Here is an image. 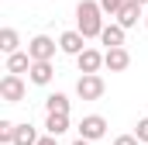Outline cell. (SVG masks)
Here are the masks:
<instances>
[{"instance_id":"cell-8","label":"cell","mask_w":148,"mask_h":145,"mask_svg":"<svg viewBox=\"0 0 148 145\" xmlns=\"http://www.w3.org/2000/svg\"><path fill=\"white\" fill-rule=\"evenodd\" d=\"M138 17H145V14H141V3H134V0H127V3L117 10V24H121L124 31H127V28H134V24H138Z\"/></svg>"},{"instance_id":"cell-16","label":"cell","mask_w":148,"mask_h":145,"mask_svg":"<svg viewBox=\"0 0 148 145\" xmlns=\"http://www.w3.org/2000/svg\"><path fill=\"white\" fill-rule=\"evenodd\" d=\"M0 52H3V55H14V52H17V31H14V28H3V31H0Z\"/></svg>"},{"instance_id":"cell-19","label":"cell","mask_w":148,"mask_h":145,"mask_svg":"<svg viewBox=\"0 0 148 145\" xmlns=\"http://www.w3.org/2000/svg\"><path fill=\"white\" fill-rule=\"evenodd\" d=\"M134 135H138V142H148V117L138 121V131H134Z\"/></svg>"},{"instance_id":"cell-12","label":"cell","mask_w":148,"mask_h":145,"mask_svg":"<svg viewBox=\"0 0 148 145\" xmlns=\"http://www.w3.org/2000/svg\"><path fill=\"white\" fill-rule=\"evenodd\" d=\"M28 79H31V83H38V86L52 83V62H31V72H28Z\"/></svg>"},{"instance_id":"cell-22","label":"cell","mask_w":148,"mask_h":145,"mask_svg":"<svg viewBox=\"0 0 148 145\" xmlns=\"http://www.w3.org/2000/svg\"><path fill=\"white\" fill-rule=\"evenodd\" d=\"M73 145H90V142H86V138H76V142H73Z\"/></svg>"},{"instance_id":"cell-6","label":"cell","mask_w":148,"mask_h":145,"mask_svg":"<svg viewBox=\"0 0 148 145\" xmlns=\"http://www.w3.org/2000/svg\"><path fill=\"white\" fill-rule=\"evenodd\" d=\"M76 62H79V72H83V76H97L100 66H103V55H100L97 48H86L83 55H76Z\"/></svg>"},{"instance_id":"cell-24","label":"cell","mask_w":148,"mask_h":145,"mask_svg":"<svg viewBox=\"0 0 148 145\" xmlns=\"http://www.w3.org/2000/svg\"><path fill=\"white\" fill-rule=\"evenodd\" d=\"M145 28H148V14H145Z\"/></svg>"},{"instance_id":"cell-10","label":"cell","mask_w":148,"mask_h":145,"mask_svg":"<svg viewBox=\"0 0 148 145\" xmlns=\"http://www.w3.org/2000/svg\"><path fill=\"white\" fill-rule=\"evenodd\" d=\"M7 72H10V76L31 72V55H28V52H14V55H7Z\"/></svg>"},{"instance_id":"cell-3","label":"cell","mask_w":148,"mask_h":145,"mask_svg":"<svg viewBox=\"0 0 148 145\" xmlns=\"http://www.w3.org/2000/svg\"><path fill=\"white\" fill-rule=\"evenodd\" d=\"M103 135H107V121H103L100 114H86V117L79 121V138L97 142V138H103Z\"/></svg>"},{"instance_id":"cell-13","label":"cell","mask_w":148,"mask_h":145,"mask_svg":"<svg viewBox=\"0 0 148 145\" xmlns=\"http://www.w3.org/2000/svg\"><path fill=\"white\" fill-rule=\"evenodd\" d=\"M45 128H48V135H62V131H69V114H48L45 117Z\"/></svg>"},{"instance_id":"cell-14","label":"cell","mask_w":148,"mask_h":145,"mask_svg":"<svg viewBox=\"0 0 148 145\" xmlns=\"http://www.w3.org/2000/svg\"><path fill=\"white\" fill-rule=\"evenodd\" d=\"M45 110H48V114H69V97H66V93H52V97L45 100Z\"/></svg>"},{"instance_id":"cell-18","label":"cell","mask_w":148,"mask_h":145,"mask_svg":"<svg viewBox=\"0 0 148 145\" xmlns=\"http://www.w3.org/2000/svg\"><path fill=\"white\" fill-rule=\"evenodd\" d=\"M124 3H127V0H100V10H107V14H114V17H117V10H121Z\"/></svg>"},{"instance_id":"cell-15","label":"cell","mask_w":148,"mask_h":145,"mask_svg":"<svg viewBox=\"0 0 148 145\" xmlns=\"http://www.w3.org/2000/svg\"><path fill=\"white\" fill-rule=\"evenodd\" d=\"M41 138H38V131L31 128V124H17V135H14V145H38Z\"/></svg>"},{"instance_id":"cell-7","label":"cell","mask_w":148,"mask_h":145,"mask_svg":"<svg viewBox=\"0 0 148 145\" xmlns=\"http://www.w3.org/2000/svg\"><path fill=\"white\" fill-rule=\"evenodd\" d=\"M103 66L110 72H124L131 66V55H127V48H107L103 52Z\"/></svg>"},{"instance_id":"cell-20","label":"cell","mask_w":148,"mask_h":145,"mask_svg":"<svg viewBox=\"0 0 148 145\" xmlns=\"http://www.w3.org/2000/svg\"><path fill=\"white\" fill-rule=\"evenodd\" d=\"M114 145H141V142H138V135H117Z\"/></svg>"},{"instance_id":"cell-17","label":"cell","mask_w":148,"mask_h":145,"mask_svg":"<svg viewBox=\"0 0 148 145\" xmlns=\"http://www.w3.org/2000/svg\"><path fill=\"white\" fill-rule=\"evenodd\" d=\"M14 135H17V124L14 121H7V117H0V142H14Z\"/></svg>"},{"instance_id":"cell-23","label":"cell","mask_w":148,"mask_h":145,"mask_svg":"<svg viewBox=\"0 0 148 145\" xmlns=\"http://www.w3.org/2000/svg\"><path fill=\"white\" fill-rule=\"evenodd\" d=\"M134 3H141V7H145V3H148V0H134Z\"/></svg>"},{"instance_id":"cell-5","label":"cell","mask_w":148,"mask_h":145,"mask_svg":"<svg viewBox=\"0 0 148 145\" xmlns=\"http://www.w3.org/2000/svg\"><path fill=\"white\" fill-rule=\"evenodd\" d=\"M28 55H31V62H48V59L55 55V41H52L48 35L31 38V45H28Z\"/></svg>"},{"instance_id":"cell-9","label":"cell","mask_w":148,"mask_h":145,"mask_svg":"<svg viewBox=\"0 0 148 145\" xmlns=\"http://www.w3.org/2000/svg\"><path fill=\"white\" fill-rule=\"evenodd\" d=\"M83 41H86V38L79 35V31H62V38H59V48H62V52H69V55H83V52H86V48H83Z\"/></svg>"},{"instance_id":"cell-4","label":"cell","mask_w":148,"mask_h":145,"mask_svg":"<svg viewBox=\"0 0 148 145\" xmlns=\"http://www.w3.org/2000/svg\"><path fill=\"white\" fill-rule=\"evenodd\" d=\"M0 97H3L7 104H21V100H24V79L7 72V76L0 79Z\"/></svg>"},{"instance_id":"cell-11","label":"cell","mask_w":148,"mask_h":145,"mask_svg":"<svg viewBox=\"0 0 148 145\" xmlns=\"http://www.w3.org/2000/svg\"><path fill=\"white\" fill-rule=\"evenodd\" d=\"M100 41H103L107 48H124V28H121V24H107L103 35H100Z\"/></svg>"},{"instance_id":"cell-2","label":"cell","mask_w":148,"mask_h":145,"mask_svg":"<svg viewBox=\"0 0 148 145\" xmlns=\"http://www.w3.org/2000/svg\"><path fill=\"white\" fill-rule=\"evenodd\" d=\"M103 90H107V83H103L100 72H97V76H79V83H76V93H79L83 100H100Z\"/></svg>"},{"instance_id":"cell-1","label":"cell","mask_w":148,"mask_h":145,"mask_svg":"<svg viewBox=\"0 0 148 145\" xmlns=\"http://www.w3.org/2000/svg\"><path fill=\"white\" fill-rule=\"evenodd\" d=\"M103 10H100V3H93V0H79L76 3V31L83 38H100L103 35V17H100Z\"/></svg>"},{"instance_id":"cell-21","label":"cell","mask_w":148,"mask_h":145,"mask_svg":"<svg viewBox=\"0 0 148 145\" xmlns=\"http://www.w3.org/2000/svg\"><path fill=\"white\" fill-rule=\"evenodd\" d=\"M38 145H55V135H48V138H41Z\"/></svg>"}]
</instances>
